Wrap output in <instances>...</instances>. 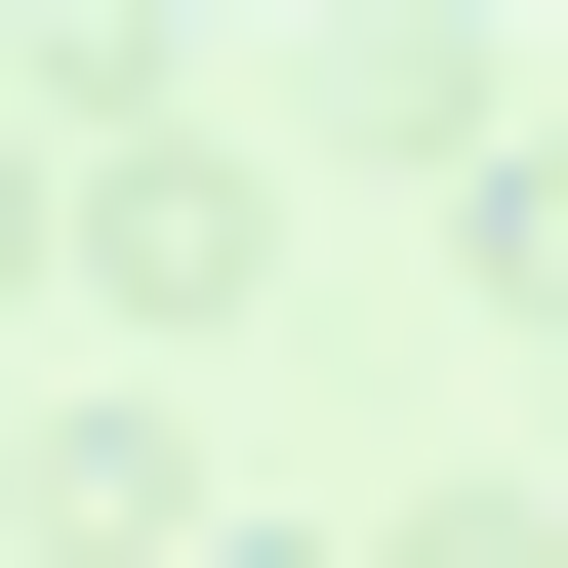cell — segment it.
Returning <instances> with one entry per match:
<instances>
[{
	"label": "cell",
	"instance_id": "obj_3",
	"mask_svg": "<svg viewBox=\"0 0 568 568\" xmlns=\"http://www.w3.org/2000/svg\"><path fill=\"white\" fill-rule=\"evenodd\" d=\"M406 568H568V528H406Z\"/></svg>",
	"mask_w": 568,
	"mask_h": 568
},
{
	"label": "cell",
	"instance_id": "obj_4",
	"mask_svg": "<svg viewBox=\"0 0 568 568\" xmlns=\"http://www.w3.org/2000/svg\"><path fill=\"white\" fill-rule=\"evenodd\" d=\"M203 568H325V528H203Z\"/></svg>",
	"mask_w": 568,
	"mask_h": 568
},
{
	"label": "cell",
	"instance_id": "obj_1",
	"mask_svg": "<svg viewBox=\"0 0 568 568\" xmlns=\"http://www.w3.org/2000/svg\"><path fill=\"white\" fill-rule=\"evenodd\" d=\"M0 528H41V568H203V447H163V406H41Z\"/></svg>",
	"mask_w": 568,
	"mask_h": 568
},
{
	"label": "cell",
	"instance_id": "obj_2",
	"mask_svg": "<svg viewBox=\"0 0 568 568\" xmlns=\"http://www.w3.org/2000/svg\"><path fill=\"white\" fill-rule=\"evenodd\" d=\"M447 244H487V325H568V122H487V163H447Z\"/></svg>",
	"mask_w": 568,
	"mask_h": 568
}]
</instances>
